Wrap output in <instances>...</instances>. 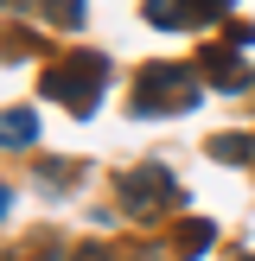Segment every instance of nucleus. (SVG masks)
<instances>
[{
  "label": "nucleus",
  "instance_id": "1",
  "mask_svg": "<svg viewBox=\"0 0 255 261\" xmlns=\"http://www.w3.org/2000/svg\"><path fill=\"white\" fill-rule=\"evenodd\" d=\"M185 109H198V70H185V64H147L134 115H185Z\"/></svg>",
  "mask_w": 255,
  "mask_h": 261
},
{
  "label": "nucleus",
  "instance_id": "2",
  "mask_svg": "<svg viewBox=\"0 0 255 261\" xmlns=\"http://www.w3.org/2000/svg\"><path fill=\"white\" fill-rule=\"evenodd\" d=\"M178 204H185V191L172 185V172H166V166H140V172L121 178V211L134 217V223H153V217L178 211Z\"/></svg>",
  "mask_w": 255,
  "mask_h": 261
},
{
  "label": "nucleus",
  "instance_id": "3",
  "mask_svg": "<svg viewBox=\"0 0 255 261\" xmlns=\"http://www.w3.org/2000/svg\"><path fill=\"white\" fill-rule=\"evenodd\" d=\"M96 76H102V58H89L83 76H76V70H51L45 89H51V96H58L70 115H83V121H89V115H96Z\"/></svg>",
  "mask_w": 255,
  "mask_h": 261
},
{
  "label": "nucleus",
  "instance_id": "4",
  "mask_svg": "<svg viewBox=\"0 0 255 261\" xmlns=\"http://www.w3.org/2000/svg\"><path fill=\"white\" fill-rule=\"evenodd\" d=\"M198 70L211 76L217 89H249V70H242V58H236V51H223V45H211V51H204V58H198Z\"/></svg>",
  "mask_w": 255,
  "mask_h": 261
},
{
  "label": "nucleus",
  "instance_id": "5",
  "mask_svg": "<svg viewBox=\"0 0 255 261\" xmlns=\"http://www.w3.org/2000/svg\"><path fill=\"white\" fill-rule=\"evenodd\" d=\"M32 140H38L32 109H0V147H32Z\"/></svg>",
  "mask_w": 255,
  "mask_h": 261
},
{
  "label": "nucleus",
  "instance_id": "6",
  "mask_svg": "<svg viewBox=\"0 0 255 261\" xmlns=\"http://www.w3.org/2000/svg\"><path fill=\"white\" fill-rule=\"evenodd\" d=\"M211 242H217V229H211V223H204V217H191V223H185V229H178V242H172V249H178V255H185V261H198L204 249H211Z\"/></svg>",
  "mask_w": 255,
  "mask_h": 261
},
{
  "label": "nucleus",
  "instance_id": "7",
  "mask_svg": "<svg viewBox=\"0 0 255 261\" xmlns=\"http://www.w3.org/2000/svg\"><path fill=\"white\" fill-rule=\"evenodd\" d=\"M147 19L153 25H198V13H191V0H147Z\"/></svg>",
  "mask_w": 255,
  "mask_h": 261
},
{
  "label": "nucleus",
  "instance_id": "8",
  "mask_svg": "<svg viewBox=\"0 0 255 261\" xmlns=\"http://www.w3.org/2000/svg\"><path fill=\"white\" fill-rule=\"evenodd\" d=\"M255 153V140L249 134H211V160H223V166H242Z\"/></svg>",
  "mask_w": 255,
  "mask_h": 261
},
{
  "label": "nucleus",
  "instance_id": "9",
  "mask_svg": "<svg viewBox=\"0 0 255 261\" xmlns=\"http://www.w3.org/2000/svg\"><path fill=\"white\" fill-rule=\"evenodd\" d=\"M45 13L58 25H83V0H45Z\"/></svg>",
  "mask_w": 255,
  "mask_h": 261
},
{
  "label": "nucleus",
  "instance_id": "10",
  "mask_svg": "<svg viewBox=\"0 0 255 261\" xmlns=\"http://www.w3.org/2000/svg\"><path fill=\"white\" fill-rule=\"evenodd\" d=\"M76 261H115L109 242H76Z\"/></svg>",
  "mask_w": 255,
  "mask_h": 261
},
{
  "label": "nucleus",
  "instance_id": "11",
  "mask_svg": "<svg viewBox=\"0 0 255 261\" xmlns=\"http://www.w3.org/2000/svg\"><path fill=\"white\" fill-rule=\"evenodd\" d=\"M191 13L198 19H217V13H230V0H191Z\"/></svg>",
  "mask_w": 255,
  "mask_h": 261
},
{
  "label": "nucleus",
  "instance_id": "12",
  "mask_svg": "<svg viewBox=\"0 0 255 261\" xmlns=\"http://www.w3.org/2000/svg\"><path fill=\"white\" fill-rule=\"evenodd\" d=\"M230 45H236V51H242V45H255V25H249V19H236V25H230Z\"/></svg>",
  "mask_w": 255,
  "mask_h": 261
},
{
  "label": "nucleus",
  "instance_id": "13",
  "mask_svg": "<svg viewBox=\"0 0 255 261\" xmlns=\"http://www.w3.org/2000/svg\"><path fill=\"white\" fill-rule=\"evenodd\" d=\"M7 211H13V191H7V185H0V217H7Z\"/></svg>",
  "mask_w": 255,
  "mask_h": 261
}]
</instances>
